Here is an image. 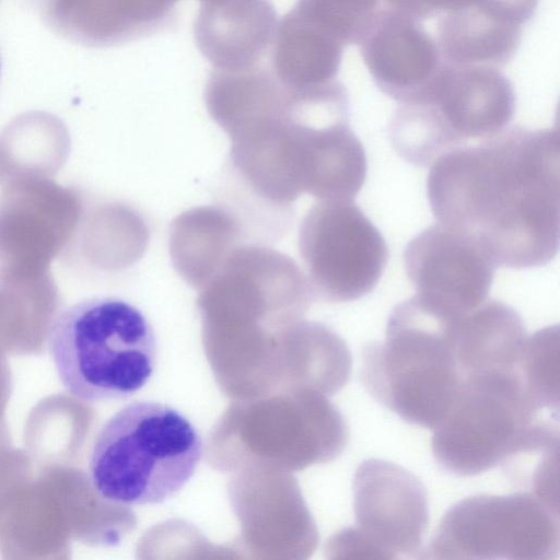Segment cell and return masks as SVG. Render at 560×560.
Masks as SVG:
<instances>
[{
    "mask_svg": "<svg viewBox=\"0 0 560 560\" xmlns=\"http://www.w3.org/2000/svg\"><path fill=\"white\" fill-rule=\"evenodd\" d=\"M299 252L314 299L329 303L370 293L388 260L384 237L352 199L313 205L300 224Z\"/></svg>",
    "mask_w": 560,
    "mask_h": 560,
    "instance_id": "cell-7",
    "label": "cell"
},
{
    "mask_svg": "<svg viewBox=\"0 0 560 560\" xmlns=\"http://www.w3.org/2000/svg\"><path fill=\"white\" fill-rule=\"evenodd\" d=\"M559 509L532 492L475 494L443 515L423 559L552 560Z\"/></svg>",
    "mask_w": 560,
    "mask_h": 560,
    "instance_id": "cell-6",
    "label": "cell"
},
{
    "mask_svg": "<svg viewBox=\"0 0 560 560\" xmlns=\"http://www.w3.org/2000/svg\"><path fill=\"white\" fill-rule=\"evenodd\" d=\"M451 319L411 298L393 310L385 339L361 354V381L370 395L427 429L442 419L464 378L447 337Z\"/></svg>",
    "mask_w": 560,
    "mask_h": 560,
    "instance_id": "cell-5",
    "label": "cell"
},
{
    "mask_svg": "<svg viewBox=\"0 0 560 560\" xmlns=\"http://www.w3.org/2000/svg\"><path fill=\"white\" fill-rule=\"evenodd\" d=\"M514 370L467 375L432 429V454L446 471L470 477L526 454L559 447V427L541 419Z\"/></svg>",
    "mask_w": 560,
    "mask_h": 560,
    "instance_id": "cell-4",
    "label": "cell"
},
{
    "mask_svg": "<svg viewBox=\"0 0 560 560\" xmlns=\"http://www.w3.org/2000/svg\"><path fill=\"white\" fill-rule=\"evenodd\" d=\"M404 264L415 298L450 318L487 301L497 267L478 244L443 224L416 235L405 249Z\"/></svg>",
    "mask_w": 560,
    "mask_h": 560,
    "instance_id": "cell-9",
    "label": "cell"
},
{
    "mask_svg": "<svg viewBox=\"0 0 560 560\" xmlns=\"http://www.w3.org/2000/svg\"><path fill=\"white\" fill-rule=\"evenodd\" d=\"M0 74H1V58H0Z\"/></svg>",
    "mask_w": 560,
    "mask_h": 560,
    "instance_id": "cell-19",
    "label": "cell"
},
{
    "mask_svg": "<svg viewBox=\"0 0 560 560\" xmlns=\"http://www.w3.org/2000/svg\"><path fill=\"white\" fill-rule=\"evenodd\" d=\"M358 45L377 88L399 104L425 100L448 65L419 21L384 8Z\"/></svg>",
    "mask_w": 560,
    "mask_h": 560,
    "instance_id": "cell-11",
    "label": "cell"
},
{
    "mask_svg": "<svg viewBox=\"0 0 560 560\" xmlns=\"http://www.w3.org/2000/svg\"><path fill=\"white\" fill-rule=\"evenodd\" d=\"M339 551L347 558L382 559L378 551L359 533L355 527L345 529L339 535Z\"/></svg>",
    "mask_w": 560,
    "mask_h": 560,
    "instance_id": "cell-18",
    "label": "cell"
},
{
    "mask_svg": "<svg viewBox=\"0 0 560 560\" xmlns=\"http://www.w3.org/2000/svg\"><path fill=\"white\" fill-rule=\"evenodd\" d=\"M559 327L536 331L525 342L516 374L530 405L538 411L559 410Z\"/></svg>",
    "mask_w": 560,
    "mask_h": 560,
    "instance_id": "cell-15",
    "label": "cell"
},
{
    "mask_svg": "<svg viewBox=\"0 0 560 560\" xmlns=\"http://www.w3.org/2000/svg\"><path fill=\"white\" fill-rule=\"evenodd\" d=\"M305 21L341 45L358 44L382 10L381 0H302Z\"/></svg>",
    "mask_w": 560,
    "mask_h": 560,
    "instance_id": "cell-16",
    "label": "cell"
},
{
    "mask_svg": "<svg viewBox=\"0 0 560 560\" xmlns=\"http://www.w3.org/2000/svg\"><path fill=\"white\" fill-rule=\"evenodd\" d=\"M521 30L522 25L475 4L441 14L435 40L448 65L500 69L515 56Z\"/></svg>",
    "mask_w": 560,
    "mask_h": 560,
    "instance_id": "cell-14",
    "label": "cell"
},
{
    "mask_svg": "<svg viewBox=\"0 0 560 560\" xmlns=\"http://www.w3.org/2000/svg\"><path fill=\"white\" fill-rule=\"evenodd\" d=\"M352 490L354 527L381 558H418L429 524L421 480L395 463L370 458L357 468Z\"/></svg>",
    "mask_w": 560,
    "mask_h": 560,
    "instance_id": "cell-10",
    "label": "cell"
},
{
    "mask_svg": "<svg viewBox=\"0 0 560 560\" xmlns=\"http://www.w3.org/2000/svg\"><path fill=\"white\" fill-rule=\"evenodd\" d=\"M195 424L158 401H133L97 433L89 460L94 490L120 505L158 504L179 492L201 460Z\"/></svg>",
    "mask_w": 560,
    "mask_h": 560,
    "instance_id": "cell-3",
    "label": "cell"
},
{
    "mask_svg": "<svg viewBox=\"0 0 560 560\" xmlns=\"http://www.w3.org/2000/svg\"><path fill=\"white\" fill-rule=\"evenodd\" d=\"M246 218L226 206L186 210L171 223L168 248L177 273L200 289L228 256L247 243L252 234Z\"/></svg>",
    "mask_w": 560,
    "mask_h": 560,
    "instance_id": "cell-12",
    "label": "cell"
},
{
    "mask_svg": "<svg viewBox=\"0 0 560 560\" xmlns=\"http://www.w3.org/2000/svg\"><path fill=\"white\" fill-rule=\"evenodd\" d=\"M483 0H381L382 8L398 12L419 22L462 8L480 4Z\"/></svg>",
    "mask_w": 560,
    "mask_h": 560,
    "instance_id": "cell-17",
    "label": "cell"
},
{
    "mask_svg": "<svg viewBox=\"0 0 560 560\" xmlns=\"http://www.w3.org/2000/svg\"><path fill=\"white\" fill-rule=\"evenodd\" d=\"M58 377L78 400L128 398L151 378L158 340L143 313L114 296L81 300L60 310L48 331Z\"/></svg>",
    "mask_w": 560,
    "mask_h": 560,
    "instance_id": "cell-2",
    "label": "cell"
},
{
    "mask_svg": "<svg viewBox=\"0 0 560 560\" xmlns=\"http://www.w3.org/2000/svg\"><path fill=\"white\" fill-rule=\"evenodd\" d=\"M418 103L425 148L436 160L505 130L515 113V92L498 68L447 65L432 93Z\"/></svg>",
    "mask_w": 560,
    "mask_h": 560,
    "instance_id": "cell-8",
    "label": "cell"
},
{
    "mask_svg": "<svg viewBox=\"0 0 560 560\" xmlns=\"http://www.w3.org/2000/svg\"><path fill=\"white\" fill-rule=\"evenodd\" d=\"M448 341L463 377L494 370H514L527 340L518 313L510 305L485 301L450 320Z\"/></svg>",
    "mask_w": 560,
    "mask_h": 560,
    "instance_id": "cell-13",
    "label": "cell"
},
{
    "mask_svg": "<svg viewBox=\"0 0 560 560\" xmlns=\"http://www.w3.org/2000/svg\"><path fill=\"white\" fill-rule=\"evenodd\" d=\"M431 165L427 194L440 224L467 236L505 268L540 267L555 258L558 129L513 127L452 150Z\"/></svg>",
    "mask_w": 560,
    "mask_h": 560,
    "instance_id": "cell-1",
    "label": "cell"
}]
</instances>
